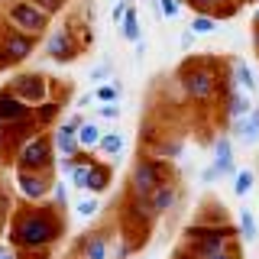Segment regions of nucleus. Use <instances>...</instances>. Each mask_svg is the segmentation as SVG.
Returning a JSON list of instances; mask_svg holds the SVG:
<instances>
[{"mask_svg":"<svg viewBox=\"0 0 259 259\" xmlns=\"http://www.w3.org/2000/svg\"><path fill=\"white\" fill-rule=\"evenodd\" d=\"M26 52H29V39L26 36H10V39H7V49H4V59L7 62L23 59Z\"/></svg>","mask_w":259,"mask_h":259,"instance_id":"10","label":"nucleus"},{"mask_svg":"<svg viewBox=\"0 0 259 259\" xmlns=\"http://www.w3.org/2000/svg\"><path fill=\"white\" fill-rule=\"evenodd\" d=\"M91 168H94V165H78V168H71V182H75L78 188H88V178H91Z\"/></svg>","mask_w":259,"mask_h":259,"instance_id":"24","label":"nucleus"},{"mask_svg":"<svg viewBox=\"0 0 259 259\" xmlns=\"http://www.w3.org/2000/svg\"><path fill=\"white\" fill-rule=\"evenodd\" d=\"M194 42V29H185L182 32V46H191Z\"/></svg>","mask_w":259,"mask_h":259,"instance_id":"31","label":"nucleus"},{"mask_svg":"<svg viewBox=\"0 0 259 259\" xmlns=\"http://www.w3.org/2000/svg\"><path fill=\"white\" fill-rule=\"evenodd\" d=\"M20 120H26V107L10 94H0V123H20Z\"/></svg>","mask_w":259,"mask_h":259,"instance_id":"8","label":"nucleus"},{"mask_svg":"<svg viewBox=\"0 0 259 259\" xmlns=\"http://www.w3.org/2000/svg\"><path fill=\"white\" fill-rule=\"evenodd\" d=\"M104 185H107V172H104V168H91V178H88V188H104Z\"/></svg>","mask_w":259,"mask_h":259,"instance_id":"25","label":"nucleus"},{"mask_svg":"<svg viewBox=\"0 0 259 259\" xmlns=\"http://www.w3.org/2000/svg\"><path fill=\"white\" fill-rule=\"evenodd\" d=\"M55 201L65 204V185H55Z\"/></svg>","mask_w":259,"mask_h":259,"instance_id":"32","label":"nucleus"},{"mask_svg":"<svg viewBox=\"0 0 259 259\" xmlns=\"http://www.w3.org/2000/svg\"><path fill=\"white\" fill-rule=\"evenodd\" d=\"M49 52L52 55H62V59H68L71 55V46H68V32L65 29H59L52 39H49Z\"/></svg>","mask_w":259,"mask_h":259,"instance_id":"13","label":"nucleus"},{"mask_svg":"<svg viewBox=\"0 0 259 259\" xmlns=\"http://www.w3.org/2000/svg\"><path fill=\"white\" fill-rule=\"evenodd\" d=\"M233 78H237V84L243 91H256V78H253V71H249L246 65H237V68H233Z\"/></svg>","mask_w":259,"mask_h":259,"instance_id":"17","label":"nucleus"},{"mask_svg":"<svg viewBox=\"0 0 259 259\" xmlns=\"http://www.w3.org/2000/svg\"><path fill=\"white\" fill-rule=\"evenodd\" d=\"M55 143H59V152L62 156H71V152L78 149V136H75V130H68V126H62L59 130V136H55Z\"/></svg>","mask_w":259,"mask_h":259,"instance_id":"12","label":"nucleus"},{"mask_svg":"<svg viewBox=\"0 0 259 259\" xmlns=\"http://www.w3.org/2000/svg\"><path fill=\"white\" fill-rule=\"evenodd\" d=\"M117 113H120V107H117V104H104V110H101V117H117Z\"/></svg>","mask_w":259,"mask_h":259,"instance_id":"30","label":"nucleus"},{"mask_svg":"<svg viewBox=\"0 0 259 259\" xmlns=\"http://www.w3.org/2000/svg\"><path fill=\"white\" fill-rule=\"evenodd\" d=\"M217 178H221V172H217V168L210 165V168H204V175H201V182H207V185H210V182H217Z\"/></svg>","mask_w":259,"mask_h":259,"instance_id":"29","label":"nucleus"},{"mask_svg":"<svg viewBox=\"0 0 259 259\" xmlns=\"http://www.w3.org/2000/svg\"><path fill=\"white\" fill-rule=\"evenodd\" d=\"M185 91L191 97H210V91H214V75L210 71H191L185 78Z\"/></svg>","mask_w":259,"mask_h":259,"instance_id":"5","label":"nucleus"},{"mask_svg":"<svg viewBox=\"0 0 259 259\" xmlns=\"http://www.w3.org/2000/svg\"><path fill=\"white\" fill-rule=\"evenodd\" d=\"M172 204H175V191L172 188H156L152 191V207L156 210H168Z\"/></svg>","mask_w":259,"mask_h":259,"instance_id":"15","label":"nucleus"},{"mask_svg":"<svg viewBox=\"0 0 259 259\" xmlns=\"http://www.w3.org/2000/svg\"><path fill=\"white\" fill-rule=\"evenodd\" d=\"M194 4H198V7H210V4H214V0H194Z\"/></svg>","mask_w":259,"mask_h":259,"instance_id":"34","label":"nucleus"},{"mask_svg":"<svg viewBox=\"0 0 259 259\" xmlns=\"http://www.w3.org/2000/svg\"><path fill=\"white\" fill-rule=\"evenodd\" d=\"M20 188H23V194H29V198H39V194H46V182H42V178H26V175H23Z\"/></svg>","mask_w":259,"mask_h":259,"instance_id":"18","label":"nucleus"},{"mask_svg":"<svg viewBox=\"0 0 259 259\" xmlns=\"http://www.w3.org/2000/svg\"><path fill=\"white\" fill-rule=\"evenodd\" d=\"M13 23H16V26H23V29H42L46 16L39 13L32 4H16L13 7Z\"/></svg>","mask_w":259,"mask_h":259,"instance_id":"4","label":"nucleus"},{"mask_svg":"<svg viewBox=\"0 0 259 259\" xmlns=\"http://www.w3.org/2000/svg\"><path fill=\"white\" fill-rule=\"evenodd\" d=\"M249 188H253V172H249V168H240L237 178H233V191H237V198H243Z\"/></svg>","mask_w":259,"mask_h":259,"instance_id":"19","label":"nucleus"},{"mask_svg":"<svg viewBox=\"0 0 259 259\" xmlns=\"http://www.w3.org/2000/svg\"><path fill=\"white\" fill-rule=\"evenodd\" d=\"M75 210H78L81 217H91L94 210H97V201H94V198H84V201H78V207H75Z\"/></svg>","mask_w":259,"mask_h":259,"instance_id":"26","label":"nucleus"},{"mask_svg":"<svg viewBox=\"0 0 259 259\" xmlns=\"http://www.w3.org/2000/svg\"><path fill=\"white\" fill-rule=\"evenodd\" d=\"M120 23H123V36H126V39H136V42H140V20H136V10H126Z\"/></svg>","mask_w":259,"mask_h":259,"instance_id":"16","label":"nucleus"},{"mask_svg":"<svg viewBox=\"0 0 259 259\" xmlns=\"http://www.w3.org/2000/svg\"><path fill=\"white\" fill-rule=\"evenodd\" d=\"M159 10L168 16V20H175L178 16V0H159Z\"/></svg>","mask_w":259,"mask_h":259,"instance_id":"27","label":"nucleus"},{"mask_svg":"<svg viewBox=\"0 0 259 259\" xmlns=\"http://www.w3.org/2000/svg\"><path fill=\"white\" fill-rule=\"evenodd\" d=\"M214 168L224 175H237V165H233V146L230 140H217L214 143Z\"/></svg>","mask_w":259,"mask_h":259,"instance_id":"3","label":"nucleus"},{"mask_svg":"<svg viewBox=\"0 0 259 259\" xmlns=\"http://www.w3.org/2000/svg\"><path fill=\"white\" fill-rule=\"evenodd\" d=\"M20 162H23V165H46V162H49V146H46V140H32V143L23 146Z\"/></svg>","mask_w":259,"mask_h":259,"instance_id":"7","label":"nucleus"},{"mask_svg":"<svg viewBox=\"0 0 259 259\" xmlns=\"http://www.w3.org/2000/svg\"><path fill=\"white\" fill-rule=\"evenodd\" d=\"M117 97H120V88H117V84H101V88H97V101L117 104Z\"/></svg>","mask_w":259,"mask_h":259,"instance_id":"23","label":"nucleus"},{"mask_svg":"<svg viewBox=\"0 0 259 259\" xmlns=\"http://www.w3.org/2000/svg\"><path fill=\"white\" fill-rule=\"evenodd\" d=\"M240 233H243V240H256V221L249 210H240Z\"/></svg>","mask_w":259,"mask_h":259,"instance_id":"21","label":"nucleus"},{"mask_svg":"<svg viewBox=\"0 0 259 259\" xmlns=\"http://www.w3.org/2000/svg\"><path fill=\"white\" fill-rule=\"evenodd\" d=\"M0 259H16V256H13V253H7V256H0Z\"/></svg>","mask_w":259,"mask_h":259,"instance_id":"35","label":"nucleus"},{"mask_svg":"<svg viewBox=\"0 0 259 259\" xmlns=\"http://www.w3.org/2000/svg\"><path fill=\"white\" fill-rule=\"evenodd\" d=\"M13 91L20 94L23 101H39V97H42V78H32V75H26V78H16Z\"/></svg>","mask_w":259,"mask_h":259,"instance_id":"9","label":"nucleus"},{"mask_svg":"<svg viewBox=\"0 0 259 259\" xmlns=\"http://www.w3.org/2000/svg\"><path fill=\"white\" fill-rule=\"evenodd\" d=\"M207 259H233V256L227 253V249H217V253H214V256H207Z\"/></svg>","mask_w":259,"mask_h":259,"instance_id":"33","label":"nucleus"},{"mask_svg":"<svg viewBox=\"0 0 259 259\" xmlns=\"http://www.w3.org/2000/svg\"><path fill=\"white\" fill-rule=\"evenodd\" d=\"M256 16H259V13H256Z\"/></svg>","mask_w":259,"mask_h":259,"instance_id":"37","label":"nucleus"},{"mask_svg":"<svg viewBox=\"0 0 259 259\" xmlns=\"http://www.w3.org/2000/svg\"><path fill=\"white\" fill-rule=\"evenodd\" d=\"M78 143H81V146L101 143V133H97V126H94V123H81V126H78Z\"/></svg>","mask_w":259,"mask_h":259,"instance_id":"20","label":"nucleus"},{"mask_svg":"<svg viewBox=\"0 0 259 259\" xmlns=\"http://www.w3.org/2000/svg\"><path fill=\"white\" fill-rule=\"evenodd\" d=\"M52 224L46 221V217H29L26 224H20V230H16V243H23V246H42V243L52 240Z\"/></svg>","mask_w":259,"mask_h":259,"instance_id":"1","label":"nucleus"},{"mask_svg":"<svg viewBox=\"0 0 259 259\" xmlns=\"http://www.w3.org/2000/svg\"><path fill=\"white\" fill-rule=\"evenodd\" d=\"M0 256H4V249H0Z\"/></svg>","mask_w":259,"mask_h":259,"instance_id":"36","label":"nucleus"},{"mask_svg":"<svg viewBox=\"0 0 259 259\" xmlns=\"http://www.w3.org/2000/svg\"><path fill=\"white\" fill-rule=\"evenodd\" d=\"M84 259H107V243H104V240H91L84 246Z\"/></svg>","mask_w":259,"mask_h":259,"instance_id":"22","label":"nucleus"},{"mask_svg":"<svg viewBox=\"0 0 259 259\" xmlns=\"http://www.w3.org/2000/svg\"><path fill=\"white\" fill-rule=\"evenodd\" d=\"M191 29H194V32H214V20H207V16H198Z\"/></svg>","mask_w":259,"mask_h":259,"instance_id":"28","label":"nucleus"},{"mask_svg":"<svg viewBox=\"0 0 259 259\" xmlns=\"http://www.w3.org/2000/svg\"><path fill=\"white\" fill-rule=\"evenodd\" d=\"M253 110L249 107V97L237 91V94H230V107H227V113H230V120H240V117H246V113Z\"/></svg>","mask_w":259,"mask_h":259,"instance_id":"11","label":"nucleus"},{"mask_svg":"<svg viewBox=\"0 0 259 259\" xmlns=\"http://www.w3.org/2000/svg\"><path fill=\"white\" fill-rule=\"evenodd\" d=\"M101 152H107V156H120V152H123V136H120V133L101 136Z\"/></svg>","mask_w":259,"mask_h":259,"instance_id":"14","label":"nucleus"},{"mask_svg":"<svg viewBox=\"0 0 259 259\" xmlns=\"http://www.w3.org/2000/svg\"><path fill=\"white\" fill-rule=\"evenodd\" d=\"M159 178H162V172L156 165H140L136 168V175H133V185H136V191L140 194H152L159 188Z\"/></svg>","mask_w":259,"mask_h":259,"instance_id":"6","label":"nucleus"},{"mask_svg":"<svg viewBox=\"0 0 259 259\" xmlns=\"http://www.w3.org/2000/svg\"><path fill=\"white\" fill-rule=\"evenodd\" d=\"M233 133L240 143H256L259 140V110H249L246 117L233 120Z\"/></svg>","mask_w":259,"mask_h":259,"instance_id":"2","label":"nucleus"}]
</instances>
